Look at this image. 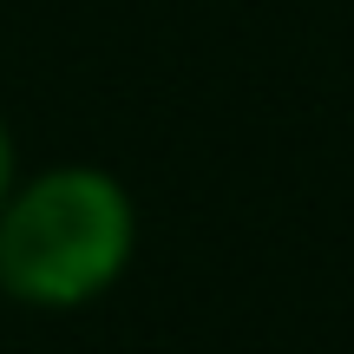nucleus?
<instances>
[{
    "label": "nucleus",
    "mask_w": 354,
    "mask_h": 354,
    "mask_svg": "<svg viewBox=\"0 0 354 354\" xmlns=\"http://www.w3.org/2000/svg\"><path fill=\"white\" fill-rule=\"evenodd\" d=\"M138 210L99 165H59L0 203V289L26 308H79L131 263Z\"/></svg>",
    "instance_id": "nucleus-1"
},
{
    "label": "nucleus",
    "mask_w": 354,
    "mask_h": 354,
    "mask_svg": "<svg viewBox=\"0 0 354 354\" xmlns=\"http://www.w3.org/2000/svg\"><path fill=\"white\" fill-rule=\"evenodd\" d=\"M7 190H13V138L0 125V203H7Z\"/></svg>",
    "instance_id": "nucleus-2"
}]
</instances>
